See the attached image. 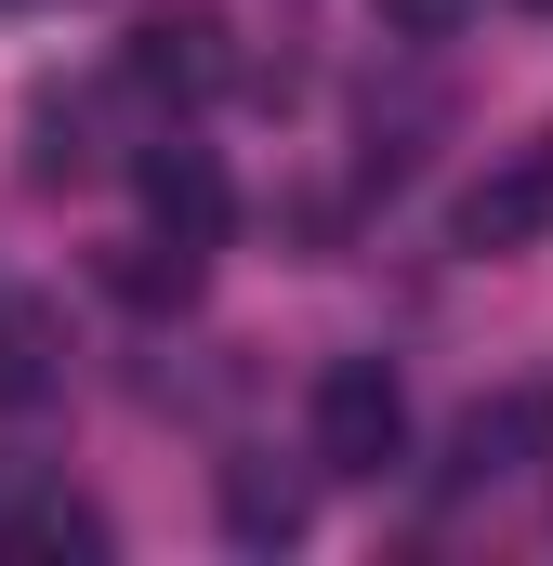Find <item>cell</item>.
Wrapping results in <instances>:
<instances>
[{
	"label": "cell",
	"mask_w": 553,
	"mask_h": 566,
	"mask_svg": "<svg viewBox=\"0 0 553 566\" xmlns=\"http://www.w3.org/2000/svg\"><path fill=\"white\" fill-rule=\"evenodd\" d=\"M211 501H225V541H238V554H290V541L316 527V488H303L290 461H225Z\"/></svg>",
	"instance_id": "7"
},
{
	"label": "cell",
	"mask_w": 553,
	"mask_h": 566,
	"mask_svg": "<svg viewBox=\"0 0 553 566\" xmlns=\"http://www.w3.org/2000/svg\"><path fill=\"white\" fill-rule=\"evenodd\" d=\"M40 13H53V0H40Z\"/></svg>",
	"instance_id": "12"
},
{
	"label": "cell",
	"mask_w": 553,
	"mask_h": 566,
	"mask_svg": "<svg viewBox=\"0 0 553 566\" xmlns=\"http://www.w3.org/2000/svg\"><path fill=\"white\" fill-rule=\"evenodd\" d=\"M27 501H40V488H27V474H13V461H0V554H13V541H27Z\"/></svg>",
	"instance_id": "11"
},
{
	"label": "cell",
	"mask_w": 553,
	"mask_h": 566,
	"mask_svg": "<svg viewBox=\"0 0 553 566\" xmlns=\"http://www.w3.org/2000/svg\"><path fill=\"white\" fill-rule=\"evenodd\" d=\"M225 80H238V40H225V13H211V0H158L133 40H119V93L198 106V93H225Z\"/></svg>",
	"instance_id": "4"
},
{
	"label": "cell",
	"mask_w": 553,
	"mask_h": 566,
	"mask_svg": "<svg viewBox=\"0 0 553 566\" xmlns=\"http://www.w3.org/2000/svg\"><path fill=\"white\" fill-rule=\"evenodd\" d=\"M541 238H553V119L514 133L474 185H461V251H474V264H514V251H541Z\"/></svg>",
	"instance_id": "3"
},
{
	"label": "cell",
	"mask_w": 553,
	"mask_h": 566,
	"mask_svg": "<svg viewBox=\"0 0 553 566\" xmlns=\"http://www.w3.org/2000/svg\"><path fill=\"white\" fill-rule=\"evenodd\" d=\"M13 554H106V514H93V501H66V488H40Z\"/></svg>",
	"instance_id": "9"
},
{
	"label": "cell",
	"mask_w": 553,
	"mask_h": 566,
	"mask_svg": "<svg viewBox=\"0 0 553 566\" xmlns=\"http://www.w3.org/2000/svg\"><path fill=\"white\" fill-rule=\"evenodd\" d=\"M303 461L343 474V488H383V474L409 461V382H396L383 356H330L316 396H303Z\"/></svg>",
	"instance_id": "1"
},
{
	"label": "cell",
	"mask_w": 553,
	"mask_h": 566,
	"mask_svg": "<svg viewBox=\"0 0 553 566\" xmlns=\"http://www.w3.org/2000/svg\"><path fill=\"white\" fill-rule=\"evenodd\" d=\"M66 382H80L66 303H53V290H0V422H53Z\"/></svg>",
	"instance_id": "5"
},
{
	"label": "cell",
	"mask_w": 553,
	"mask_h": 566,
	"mask_svg": "<svg viewBox=\"0 0 553 566\" xmlns=\"http://www.w3.org/2000/svg\"><path fill=\"white\" fill-rule=\"evenodd\" d=\"M198 264H211V251H185V238H119V251H106V290L158 316V303H198Z\"/></svg>",
	"instance_id": "8"
},
{
	"label": "cell",
	"mask_w": 553,
	"mask_h": 566,
	"mask_svg": "<svg viewBox=\"0 0 553 566\" xmlns=\"http://www.w3.org/2000/svg\"><path fill=\"white\" fill-rule=\"evenodd\" d=\"M369 13H383L396 40H461V13H474V0H369Z\"/></svg>",
	"instance_id": "10"
},
{
	"label": "cell",
	"mask_w": 553,
	"mask_h": 566,
	"mask_svg": "<svg viewBox=\"0 0 553 566\" xmlns=\"http://www.w3.org/2000/svg\"><path fill=\"white\" fill-rule=\"evenodd\" d=\"M553 461V382H501V396H474L448 448H435V501H488V488H514V474H541Z\"/></svg>",
	"instance_id": "2"
},
{
	"label": "cell",
	"mask_w": 553,
	"mask_h": 566,
	"mask_svg": "<svg viewBox=\"0 0 553 566\" xmlns=\"http://www.w3.org/2000/svg\"><path fill=\"white\" fill-rule=\"evenodd\" d=\"M541 13H553V0H541Z\"/></svg>",
	"instance_id": "13"
},
{
	"label": "cell",
	"mask_w": 553,
	"mask_h": 566,
	"mask_svg": "<svg viewBox=\"0 0 553 566\" xmlns=\"http://www.w3.org/2000/svg\"><path fill=\"white\" fill-rule=\"evenodd\" d=\"M133 185H145V224H158V238H185V251H225L238 198H225V158H211V145L158 133V145L133 158Z\"/></svg>",
	"instance_id": "6"
}]
</instances>
